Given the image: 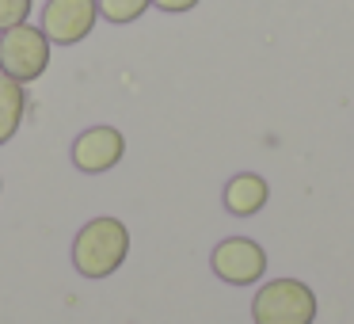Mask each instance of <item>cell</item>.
Listing matches in <instances>:
<instances>
[{"label": "cell", "mask_w": 354, "mask_h": 324, "mask_svg": "<svg viewBox=\"0 0 354 324\" xmlns=\"http://www.w3.org/2000/svg\"><path fill=\"white\" fill-rule=\"evenodd\" d=\"M95 19H100L95 0H46L39 27L50 39V46H77L92 35Z\"/></svg>", "instance_id": "cell-4"}, {"label": "cell", "mask_w": 354, "mask_h": 324, "mask_svg": "<svg viewBox=\"0 0 354 324\" xmlns=\"http://www.w3.org/2000/svg\"><path fill=\"white\" fill-rule=\"evenodd\" d=\"M0 191H4V179H0Z\"/></svg>", "instance_id": "cell-12"}, {"label": "cell", "mask_w": 354, "mask_h": 324, "mask_svg": "<svg viewBox=\"0 0 354 324\" xmlns=\"http://www.w3.org/2000/svg\"><path fill=\"white\" fill-rule=\"evenodd\" d=\"M130 255V233L118 217H95L73 240V267L84 278H107Z\"/></svg>", "instance_id": "cell-1"}, {"label": "cell", "mask_w": 354, "mask_h": 324, "mask_svg": "<svg viewBox=\"0 0 354 324\" xmlns=\"http://www.w3.org/2000/svg\"><path fill=\"white\" fill-rule=\"evenodd\" d=\"M209 267H214V275L229 286H252V282H259L263 271H267V252H263V244L252 237H225L221 244L214 248V255H209Z\"/></svg>", "instance_id": "cell-5"}, {"label": "cell", "mask_w": 354, "mask_h": 324, "mask_svg": "<svg viewBox=\"0 0 354 324\" xmlns=\"http://www.w3.org/2000/svg\"><path fill=\"white\" fill-rule=\"evenodd\" d=\"M95 4L107 24H133L153 8V0H95Z\"/></svg>", "instance_id": "cell-9"}, {"label": "cell", "mask_w": 354, "mask_h": 324, "mask_svg": "<svg viewBox=\"0 0 354 324\" xmlns=\"http://www.w3.org/2000/svg\"><path fill=\"white\" fill-rule=\"evenodd\" d=\"M255 324H313L316 321V294L301 278H274L263 282L252 298Z\"/></svg>", "instance_id": "cell-2"}, {"label": "cell", "mask_w": 354, "mask_h": 324, "mask_svg": "<svg viewBox=\"0 0 354 324\" xmlns=\"http://www.w3.org/2000/svg\"><path fill=\"white\" fill-rule=\"evenodd\" d=\"M267 199H270V187H267V179L255 176V172H240V176H232L229 183H225V195H221L225 210H229L232 217L259 214V210L267 206Z\"/></svg>", "instance_id": "cell-7"}, {"label": "cell", "mask_w": 354, "mask_h": 324, "mask_svg": "<svg viewBox=\"0 0 354 324\" xmlns=\"http://www.w3.org/2000/svg\"><path fill=\"white\" fill-rule=\"evenodd\" d=\"M160 12H171V16H179V12H191L198 8V0H153Z\"/></svg>", "instance_id": "cell-11"}, {"label": "cell", "mask_w": 354, "mask_h": 324, "mask_svg": "<svg viewBox=\"0 0 354 324\" xmlns=\"http://www.w3.org/2000/svg\"><path fill=\"white\" fill-rule=\"evenodd\" d=\"M122 156H126V138L115 126H92V130H84L73 141V164L80 172H88V176L111 172Z\"/></svg>", "instance_id": "cell-6"}, {"label": "cell", "mask_w": 354, "mask_h": 324, "mask_svg": "<svg viewBox=\"0 0 354 324\" xmlns=\"http://www.w3.org/2000/svg\"><path fill=\"white\" fill-rule=\"evenodd\" d=\"M24 111H27V88L0 73V145L16 138L19 123H24Z\"/></svg>", "instance_id": "cell-8"}, {"label": "cell", "mask_w": 354, "mask_h": 324, "mask_svg": "<svg viewBox=\"0 0 354 324\" xmlns=\"http://www.w3.org/2000/svg\"><path fill=\"white\" fill-rule=\"evenodd\" d=\"M46 69H50V39L42 35V27L19 24L0 35V73L4 77L31 84Z\"/></svg>", "instance_id": "cell-3"}, {"label": "cell", "mask_w": 354, "mask_h": 324, "mask_svg": "<svg viewBox=\"0 0 354 324\" xmlns=\"http://www.w3.org/2000/svg\"><path fill=\"white\" fill-rule=\"evenodd\" d=\"M31 8H35V0H0V35L19 27V24H27V19H31Z\"/></svg>", "instance_id": "cell-10"}]
</instances>
